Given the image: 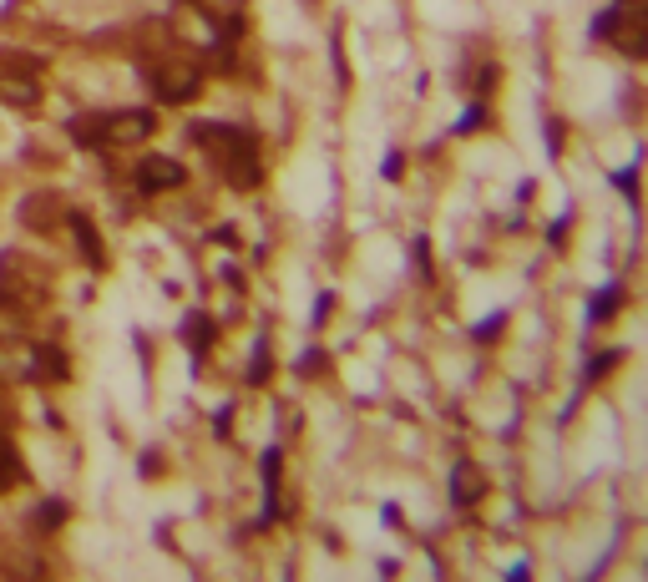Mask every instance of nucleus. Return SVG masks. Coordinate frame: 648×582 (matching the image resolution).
Returning <instances> with one entry per match:
<instances>
[{"label": "nucleus", "instance_id": "13", "mask_svg": "<svg viewBox=\"0 0 648 582\" xmlns=\"http://www.w3.org/2000/svg\"><path fill=\"white\" fill-rule=\"evenodd\" d=\"M613 309H618V289H608V294L593 304V319H603V314H613Z\"/></svg>", "mask_w": 648, "mask_h": 582}, {"label": "nucleus", "instance_id": "6", "mask_svg": "<svg viewBox=\"0 0 648 582\" xmlns=\"http://www.w3.org/2000/svg\"><path fill=\"white\" fill-rule=\"evenodd\" d=\"M451 496H456L461 507H471V502H481V496H486V476H481L476 461H456L451 466Z\"/></svg>", "mask_w": 648, "mask_h": 582}, {"label": "nucleus", "instance_id": "1", "mask_svg": "<svg viewBox=\"0 0 648 582\" xmlns=\"http://www.w3.org/2000/svg\"><path fill=\"white\" fill-rule=\"evenodd\" d=\"M193 142L218 162V168L228 173L233 188H259L264 168H259V152H254V137L243 127H223V122H198L193 127Z\"/></svg>", "mask_w": 648, "mask_h": 582}, {"label": "nucleus", "instance_id": "8", "mask_svg": "<svg viewBox=\"0 0 648 582\" xmlns=\"http://www.w3.org/2000/svg\"><path fill=\"white\" fill-rule=\"evenodd\" d=\"M71 233H76V243H81V248H87V259L102 269V238H97L92 218H87V213H71Z\"/></svg>", "mask_w": 648, "mask_h": 582}, {"label": "nucleus", "instance_id": "2", "mask_svg": "<svg viewBox=\"0 0 648 582\" xmlns=\"http://www.w3.org/2000/svg\"><path fill=\"white\" fill-rule=\"evenodd\" d=\"M598 31H603L623 56H643V51H648V16H643V0H618V6L598 21Z\"/></svg>", "mask_w": 648, "mask_h": 582}, {"label": "nucleus", "instance_id": "5", "mask_svg": "<svg viewBox=\"0 0 648 582\" xmlns=\"http://www.w3.org/2000/svg\"><path fill=\"white\" fill-rule=\"evenodd\" d=\"M183 168H178V162L173 157H147L142 162V168H137V188L142 193H168V188H183Z\"/></svg>", "mask_w": 648, "mask_h": 582}, {"label": "nucleus", "instance_id": "3", "mask_svg": "<svg viewBox=\"0 0 648 582\" xmlns=\"http://www.w3.org/2000/svg\"><path fill=\"white\" fill-rule=\"evenodd\" d=\"M152 87H157L162 102H188V97L198 92V66H188V61H162V66L152 71Z\"/></svg>", "mask_w": 648, "mask_h": 582}, {"label": "nucleus", "instance_id": "9", "mask_svg": "<svg viewBox=\"0 0 648 582\" xmlns=\"http://www.w3.org/2000/svg\"><path fill=\"white\" fill-rule=\"evenodd\" d=\"M31 370H36V375H46V380H66V355H61V350H51V345H41V350L31 355Z\"/></svg>", "mask_w": 648, "mask_h": 582}, {"label": "nucleus", "instance_id": "7", "mask_svg": "<svg viewBox=\"0 0 648 582\" xmlns=\"http://www.w3.org/2000/svg\"><path fill=\"white\" fill-rule=\"evenodd\" d=\"M0 102H11V107H36V102H41V87H36L31 76L0 71Z\"/></svg>", "mask_w": 648, "mask_h": 582}, {"label": "nucleus", "instance_id": "14", "mask_svg": "<svg viewBox=\"0 0 648 582\" xmlns=\"http://www.w3.org/2000/svg\"><path fill=\"white\" fill-rule=\"evenodd\" d=\"M0 71H6V61H0Z\"/></svg>", "mask_w": 648, "mask_h": 582}, {"label": "nucleus", "instance_id": "10", "mask_svg": "<svg viewBox=\"0 0 648 582\" xmlns=\"http://www.w3.org/2000/svg\"><path fill=\"white\" fill-rule=\"evenodd\" d=\"M16 476H21V461H16L11 441H0V486H11Z\"/></svg>", "mask_w": 648, "mask_h": 582}, {"label": "nucleus", "instance_id": "11", "mask_svg": "<svg viewBox=\"0 0 648 582\" xmlns=\"http://www.w3.org/2000/svg\"><path fill=\"white\" fill-rule=\"evenodd\" d=\"M208 329H213L208 319H188V345H193V350H198V345H208Z\"/></svg>", "mask_w": 648, "mask_h": 582}, {"label": "nucleus", "instance_id": "4", "mask_svg": "<svg viewBox=\"0 0 648 582\" xmlns=\"http://www.w3.org/2000/svg\"><path fill=\"white\" fill-rule=\"evenodd\" d=\"M147 132H152V112H112V117H97V137H102V142H117V147L142 142Z\"/></svg>", "mask_w": 648, "mask_h": 582}, {"label": "nucleus", "instance_id": "12", "mask_svg": "<svg viewBox=\"0 0 648 582\" xmlns=\"http://www.w3.org/2000/svg\"><path fill=\"white\" fill-rule=\"evenodd\" d=\"M61 517H66V512H61V502H51V507H41V512H36V527H56Z\"/></svg>", "mask_w": 648, "mask_h": 582}]
</instances>
